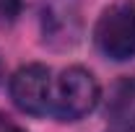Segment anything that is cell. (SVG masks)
Here are the masks:
<instances>
[{
	"instance_id": "6da1fadb",
	"label": "cell",
	"mask_w": 135,
	"mask_h": 132,
	"mask_svg": "<svg viewBox=\"0 0 135 132\" xmlns=\"http://www.w3.org/2000/svg\"><path fill=\"white\" fill-rule=\"evenodd\" d=\"M99 101V83L86 67H68L52 88L50 111L60 122L83 119Z\"/></svg>"
},
{
	"instance_id": "7a4b0ae2",
	"label": "cell",
	"mask_w": 135,
	"mask_h": 132,
	"mask_svg": "<svg viewBox=\"0 0 135 132\" xmlns=\"http://www.w3.org/2000/svg\"><path fill=\"white\" fill-rule=\"evenodd\" d=\"M96 49L109 60H130L135 57V3H117L107 8L94 29Z\"/></svg>"
},
{
	"instance_id": "3957f363",
	"label": "cell",
	"mask_w": 135,
	"mask_h": 132,
	"mask_svg": "<svg viewBox=\"0 0 135 132\" xmlns=\"http://www.w3.org/2000/svg\"><path fill=\"white\" fill-rule=\"evenodd\" d=\"M11 99L21 111L34 116L47 114L52 101V78L50 70L39 62L23 65L11 78Z\"/></svg>"
},
{
	"instance_id": "277c9868",
	"label": "cell",
	"mask_w": 135,
	"mask_h": 132,
	"mask_svg": "<svg viewBox=\"0 0 135 132\" xmlns=\"http://www.w3.org/2000/svg\"><path fill=\"white\" fill-rule=\"evenodd\" d=\"M42 36L55 49H68L81 39L78 0H44L42 3Z\"/></svg>"
},
{
	"instance_id": "5b68a950",
	"label": "cell",
	"mask_w": 135,
	"mask_h": 132,
	"mask_svg": "<svg viewBox=\"0 0 135 132\" xmlns=\"http://www.w3.org/2000/svg\"><path fill=\"white\" fill-rule=\"evenodd\" d=\"M107 130H135V78H122L112 85L107 101Z\"/></svg>"
},
{
	"instance_id": "8992f818",
	"label": "cell",
	"mask_w": 135,
	"mask_h": 132,
	"mask_svg": "<svg viewBox=\"0 0 135 132\" xmlns=\"http://www.w3.org/2000/svg\"><path fill=\"white\" fill-rule=\"evenodd\" d=\"M21 16V0H0V29L13 26Z\"/></svg>"
},
{
	"instance_id": "52a82bcc",
	"label": "cell",
	"mask_w": 135,
	"mask_h": 132,
	"mask_svg": "<svg viewBox=\"0 0 135 132\" xmlns=\"http://www.w3.org/2000/svg\"><path fill=\"white\" fill-rule=\"evenodd\" d=\"M0 132H26V130H21V127H16V124H11V122H5L3 124V130Z\"/></svg>"
},
{
	"instance_id": "ba28073f",
	"label": "cell",
	"mask_w": 135,
	"mask_h": 132,
	"mask_svg": "<svg viewBox=\"0 0 135 132\" xmlns=\"http://www.w3.org/2000/svg\"><path fill=\"white\" fill-rule=\"evenodd\" d=\"M107 132H135V130H107Z\"/></svg>"
},
{
	"instance_id": "9c48e42d",
	"label": "cell",
	"mask_w": 135,
	"mask_h": 132,
	"mask_svg": "<svg viewBox=\"0 0 135 132\" xmlns=\"http://www.w3.org/2000/svg\"><path fill=\"white\" fill-rule=\"evenodd\" d=\"M0 75H3V62H0Z\"/></svg>"
}]
</instances>
